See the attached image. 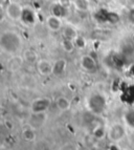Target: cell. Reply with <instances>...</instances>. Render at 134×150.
<instances>
[{
    "instance_id": "cell-16",
    "label": "cell",
    "mask_w": 134,
    "mask_h": 150,
    "mask_svg": "<svg viewBox=\"0 0 134 150\" xmlns=\"http://www.w3.org/2000/svg\"><path fill=\"white\" fill-rule=\"evenodd\" d=\"M22 137H23V139H24L25 141H28V142H32V141H35L36 129L28 124V126H26L22 131Z\"/></svg>"
},
{
    "instance_id": "cell-4",
    "label": "cell",
    "mask_w": 134,
    "mask_h": 150,
    "mask_svg": "<svg viewBox=\"0 0 134 150\" xmlns=\"http://www.w3.org/2000/svg\"><path fill=\"white\" fill-rule=\"evenodd\" d=\"M107 137L111 142L117 143L122 141L126 137V129L125 126L121 123H114L109 127L107 131Z\"/></svg>"
},
{
    "instance_id": "cell-3",
    "label": "cell",
    "mask_w": 134,
    "mask_h": 150,
    "mask_svg": "<svg viewBox=\"0 0 134 150\" xmlns=\"http://www.w3.org/2000/svg\"><path fill=\"white\" fill-rule=\"evenodd\" d=\"M5 15L12 21H21L24 8L17 1H10L5 6Z\"/></svg>"
},
{
    "instance_id": "cell-8",
    "label": "cell",
    "mask_w": 134,
    "mask_h": 150,
    "mask_svg": "<svg viewBox=\"0 0 134 150\" xmlns=\"http://www.w3.org/2000/svg\"><path fill=\"white\" fill-rule=\"evenodd\" d=\"M80 65L86 73H95L97 70V63L91 55H84L80 59Z\"/></svg>"
},
{
    "instance_id": "cell-17",
    "label": "cell",
    "mask_w": 134,
    "mask_h": 150,
    "mask_svg": "<svg viewBox=\"0 0 134 150\" xmlns=\"http://www.w3.org/2000/svg\"><path fill=\"white\" fill-rule=\"evenodd\" d=\"M61 46H62L63 50L68 54H71L77 48L75 44V40H69V39H64V38H63L62 42H61Z\"/></svg>"
},
{
    "instance_id": "cell-18",
    "label": "cell",
    "mask_w": 134,
    "mask_h": 150,
    "mask_svg": "<svg viewBox=\"0 0 134 150\" xmlns=\"http://www.w3.org/2000/svg\"><path fill=\"white\" fill-rule=\"evenodd\" d=\"M23 59H24L25 62L28 63H37L39 61L38 55L34 50H25L24 54H23Z\"/></svg>"
},
{
    "instance_id": "cell-7",
    "label": "cell",
    "mask_w": 134,
    "mask_h": 150,
    "mask_svg": "<svg viewBox=\"0 0 134 150\" xmlns=\"http://www.w3.org/2000/svg\"><path fill=\"white\" fill-rule=\"evenodd\" d=\"M47 121V113L46 112H30L28 124L35 129L41 128Z\"/></svg>"
},
{
    "instance_id": "cell-6",
    "label": "cell",
    "mask_w": 134,
    "mask_h": 150,
    "mask_svg": "<svg viewBox=\"0 0 134 150\" xmlns=\"http://www.w3.org/2000/svg\"><path fill=\"white\" fill-rule=\"evenodd\" d=\"M45 26L47 28L48 30L52 33L61 32L63 26H64V22H63V19L61 17L50 14L45 19Z\"/></svg>"
},
{
    "instance_id": "cell-20",
    "label": "cell",
    "mask_w": 134,
    "mask_h": 150,
    "mask_svg": "<svg viewBox=\"0 0 134 150\" xmlns=\"http://www.w3.org/2000/svg\"><path fill=\"white\" fill-rule=\"evenodd\" d=\"M60 150H79L78 147L75 145V144H72V143H66L62 147L60 148Z\"/></svg>"
},
{
    "instance_id": "cell-13",
    "label": "cell",
    "mask_w": 134,
    "mask_h": 150,
    "mask_svg": "<svg viewBox=\"0 0 134 150\" xmlns=\"http://www.w3.org/2000/svg\"><path fill=\"white\" fill-rule=\"evenodd\" d=\"M62 35L64 39H69V40H75V38L78 37V30H75V28L71 24H64L62 28Z\"/></svg>"
},
{
    "instance_id": "cell-1",
    "label": "cell",
    "mask_w": 134,
    "mask_h": 150,
    "mask_svg": "<svg viewBox=\"0 0 134 150\" xmlns=\"http://www.w3.org/2000/svg\"><path fill=\"white\" fill-rule=\"evenodd\" d=\"M0 47L5 54L15 55L22 48V38L15 30H4L0 35Z\"/></svg>"
},
{
    "instance_id": "cell-2",
    "label": "cell",
    "mask_w": 134,
    "mask_h": 150,
    "mask_svg": "<svg viewBox=\"0 0 134 150\" xmlns=\"http://www.w3.org/2000/svg\"><path fill=\"white\" fill-rule=\"evenodd\" d=\"M88 108L93 115H99L106 108V99L101 93H93L88 99Z\"/></svg>"
},
{
    "instance_id": "cell-11",
    "label": "cell",
    "mask_w": 134,
    "mask_h": 150,
    "mask_svg": "<svg viewBox=\"0 0 134 150\" xmlns=\"http://www.w3.org/2000/svg\"><path fill=\"white\" fill-rule=\"evenodd\" d=\"M72 6L78 12H89L91 10V1L90 0H73L72 1Z\"/></svg>"
},
{
    "instance_id": "cell-14",
    "label": "cell",
    "mask_w": 134,
    "mask_h": 150,
    "mask_svg": "<svg viewBox=\"0 0 134 150\" xmlns=\"http://www.w3.org/2000/svg\"><path fill=\"white\" fill-rule=\"evenodd\" d=\"M36 20H37V16L35 11L32 8H24L21 21L26 25H32L36 22Z\"/></svg>"
},
{
    "instance_id": "cell-12",
    "label": "cell",
    "mask_w": 134,
    "mask_h": 150,
    "mask_svg": "<svg viewBox=\"0 0 134 150\" xmlns=\"http://www.w3.org/2000/svg\"><path fill=\"white\" fill-rule=\"evenodd\" d=\"M55 104H56V107L60 110V111H67V110H69L70 107H71V102L68 98L64 97V96H60L56 99L55 101Z\"/></svg>"
},
{
    "instance_id": "cell-9",
    "label": "cell",
    "mask_w": 134,
    "mask_h": 150,
    "mask_svg": "<svg viewBox=\"0 0 134 150\" xmlns=\"http://www.w3.org/2000/svg\"><path fill=\"white\" fill-rule=\"evenodd\" d=\"M36 67H37L38 73L40 75L47 77V76L52 75V71H54V63L50 62L47 59H40L36 63Z\"/></svg>"
},
{
    "instance_id": "cell-5",
    "label": "cell",
    "mask_w": 134,
    "mask_h": 150,
    "mask_svg": "<svg viewBox=\"0 0 134 150\" xmlns=\"http://www.w3.org/2000/svg\"><path fill=\"white\" fill-rule=\"evenodd\" d=\"M51 105V100L47 97L37 98L30 103V112H47Z\"/></svg>"
},
{
    "instance_id": "cell-22",
    "label": "cell",
    "mask_w": 134,
    "mask_h": 150,
    "mask_svg": "<svg viewBox=\"0 0 134 150\" xmlns=\"http://www.w3.org/2000/svg\"><path fill=\"white\" fill-rule=\"evenodd\" d=\"M91 150H102V149H101V148H99V147H93Z\"/></svg>"
},
{
    "instance_id": "cell-10",
    "label": "cell",
    "mask_w": 134,
    "mask_h": 150,
    "mask_svg": "<svg viewBox=\"0 0 134 150\" xmlns=\"http://www.w3.org/2000/svg\"><path fill=\"white\" fill-rule=\"evenodd\" d=\"M66 69H67V61L63 58L61 59H58L57 61L54 62V71H52V75L55 76H60L64 75L66 73Z\"/></svg>"
},
{
    "instance_id": "cell-19",
    "label": "cell",
    "mask_w": 134,
    "mask_h": 150,
    "mask_svg": "<svg viewBox=\"0 0 134 150\" xmlns=\"http://www.w3.org/2000/svg\"><path fill=\"white\" fill-rule=\"evenodd\" d=\"M75 47H77L78 50H84V48L87 46V40L83 37V36L78 35V37L75 39Z\"/></svg>"
},
{
    "instance_id": "cell-21",
    "label": "cell",
    "mask_w": 134,
    "mask_h": 150,
    "mask_svg": "<svg viewBox=\"0 0 134 150\" xmlns=\"http://www.w3.org/2000/svg\"><path fill=\"white\" fill-rule=\"evenodd\" d=\"M57 1H58V2H59L61 5H63L64 8H69L70 6L72 5V1H73V0H57Z\"/></svg>"
},
{
    "instance_id": "cell-15",
    "label": "cell",
    "mask_w": 134,
    "mask_h": 150,
    "mask_svg": "<svg viewBox=\"0 0 134 150\" xmlns=\"http://www.w3.org/2000/svg\"><path fill=\"white\" fill-rule=\"evenodd\" d=\"M50 10H51V13H50V14L58 16V17H61L62 19L64 17H66V15L68 14V8H64V6L60 4L58 1H56L55 3H52Z\"/></svg>"
}]
</instances>
